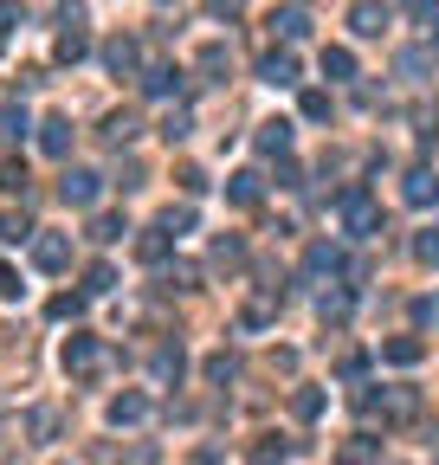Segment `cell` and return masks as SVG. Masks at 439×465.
<instances>
[{"instance_id":"obj_43","label":"cell","mask_w":439,"mask_h":465,"mask_svg":"<svg viewBox=\"0 0 439 465\" xmlns=\"http://www.w3.org/2000/svg\"><path fill=\"white\" fill-rule=\"evenodd\" d=\"M285 453H291V446H271V440H265V446H253V465H285Z\"/></svg>"},{"instance_id":"obj_2","label":"cell","mask_w":439,"mask_h":465,"mask_svg":"<svg viewBox=\"0 0 439 465\" xmlns=\"http://www.w3.org/2000/svg\"><path fill=\"white\" fill-rule=\"evenodd\" d=\"M362 407H381V420L388 427H407L420 414V388H388V394H362Z\"/></svg>"},{"instance_id":"obj_28","label":"cell","mask_w":439,"mask_h":465,"mask_svg":"<svg viewBox=\"0 0 439 465\" xmlns=\"http://www.w3.org/2000/svg\"><path fill=\"white\" fill-rule=\"evenodd\" d=\"M26 129H33V123H26V111H20V104H7V111H0V136H7V143H20Z\"/></svg>"},{"instance_id":"obj_41","label":"cell","mask_w":439,"mask_h":465,"mask_svg":"<svg viewBox=\"0 0 439 465\" xmlns=\"http://www.w3.org/2000/svg\"><path fill=\"white\" fill-rule=\"evenodd\" d=\"M304 117H311V123L329 117V97H323V91H304Z\"/></svg>"},{"instance_id":"obj_20","label":"cell","mask_w":439,"mask_h":465,"mask_svg":"<svg viewBox=\"0 0 439 465\" xmlns=\"http://www.w3.org/2000/svg\"><path fill=\"white\" fill-rule=\"evenodd\" d=\"M323 78H355V52L349 46H323Z\"/></svg>"},{"instance_id":"obj_38","label":"cell","mask_w":439,"mask_h":465,"mask_svg":"<svg viewBox=\"0 0 439 465\" xmlns=\"http://www.w3.org/2000/svg\"><path fill=\"white\" fill-rule=\"evenodd\" d=\"M213 259H220V265H239L245 245H239V239H213Z\"/></svg>"},{"instance_id":"obj_12","label":"cell","mask_w":439,"mask_h":465,"mask_svg":"<svg viewBox=\"0 0 439 465\" xmlns=\"http://www.w3.org/2000/svg\"><path fill=\"white\" fill-rule=\"evenodd\" d=\"M39 149H46V155H71V123H65V117H46V123H39Z\"/></svg>"},{"instance_id":"obj_5","label":"cell","mask_w":439,"mask_h":465,"mask_svg":"<svg viewBox=\"0 0 439 465\" xmlns=\"http://www.w3.org/2000/svg\"><path fill=\"white\" fill-rule=\"evenodd\" d=\"M97 362H104L97 336H65V375H97Z\"/></svg>"},{"instance_id":"obj_3","label":"cell","mask_w":439,"mask_h":465,"mask_svg":"<svg viewBox=\"0 0 439 465\" xmlns=\"http://www.w3.org/2000/svg\"><path fill=\"white\" fill-rule=\"evenodd\" d=\"M59 195H65L71 207H97V195H104V175H97V169H65Z\"/></svg>"},{"instance_id":"obj_47","label":"cell","mask_w":439,"mask_h":465,"mask_svg":"<svg viewBox=\"0 0 439 465\" xmlns=\"http://www.w3.org/2000/svg\"><path fill=\"white\" fill-rule=\"evenodd\" d=\"M407 7H414V13H420L427 26H439V7H433V0H407Z\"/></svg>"},{"instance_id":"obj_6","label":"cell","mask_w":439,"mask_h":465,"mask_svg":"<svg viewBox=\"0 0 439 465\" xmlns=\"http://www.w3.org/2000/svg\"><path fill=\"white\" fill-rule=\"evenodd\" d=\"M349 26H355L362 39H381V26H388V7H381V0H355V7H349Z\"/></svg>"},{"instance_id":"obj_17","label":"cell","mask_w":439,"mask_h":465,"mask_svg":"<svg viewBox=\"0 0 439 465\" xmlns=\"http://www.w3.org/2000/svg\"><path fill=\"white\" fill-rule=\"evenodd\" d=\"M227 65H233L227 46H201V59H195V71L207 78V85H227Z\"/></svg>"},{"instance_id":"obj_40","label":"cell","mask_w":439,"mask_h":465,"mask_svg":"<svg viewBox=\"0 0 439 465\" xmlns=\"http://www.w3.org/2000/svg\"><path fill=\"white\" fill-rule=\"evenodd\" d=\"M110 285H117V271H110V265H91L85 271V291H110Z\"/></svg>"},{"instance_id":"obj_37","label":"cell","mask_w":439,"mask_h":465,"mask_svg":"<svg viewBox=\"0 0 439 465\" xmlns=\"http://www.w3.org/2000/svg\"><path fill=\"white\" fill-rule=\"evenodd\" d=\"M162 227H169V233H187V227H195V207H169V213H162Z\"/></svg>"},{"instance_id":"obj_35","label":"cell","mask_w":439,"mask_h":465,"mask_svg":"<svg viewBox=\"0 0 439 465\" xmlns=\"http://www.w3.org/2000/svg\"><path fill=\"white\" fill-rule=\"evenodd\" d=\"M336 375H343V381H362V375H369V355H362V349H349L343 362H336Z\"/></svg>"},{"instance_id":"obj_24","label":"cell","mask_w":439,"mask_h":465,"mask_svg":"<svg viewBox=\"0 0 439 465\" xmlns=\"http://www.w3.org/2000/svg\"><path fill=\"white\" fill-rule=\"evenodd\" d=\"M20 239H33V220L26 213H0V245H20Z\"/></svg>"},{"instance_id":"obj_1","label":"cell","mask_w":439,"mask_h":465,"mask_svg":"<svg viewBox=\"0 0 439 465\" xmlns=\"http://www.w3.org/2000/svg\"><path fill=\"white\" fill-rule=\"evenodd\" d=\"M336 213H343V227H349L355 239L381 233V207L369 201V187H343V195H336Z\"/></svg>"},{"instance_id":"obj_30","label":"cell","mask_w":439,"mask_h":465,"mask_svg":"<svg viewBox=\"0 0 439 465\" xmlns=\"http://www.w3.org/2000/svg\"><path fill=\"white\" fill-rule=\"evenodd\" d=\"M0 187H7V195H26V162H0Z\"/></svg>"},{"instance_id":"obj_42","label":"cell","mask_w":439,"mask_h":465,"mask_svg":"<svg viewBox=\"0 0 439 465\" xmlns=\"http://www.w3.org/2000/svg\"><path fill=\"white\" fill-rule=\"evenodd\" d=\"M343 459H349V465H369V459H375V440H349Z\"/></svg>"},{"instance_id":"obj_34","label":"cell","mask_w":439,"mask_h":465,"mask_svg":"<svg viewBox=\"0 0 439 465\" xmlns=\"http://www.w3.org/2000/svg\"><path fill=\"white\" fill-rule=\"evenodd\" d=\"M414 259H420V265H439V227H427V233L414 239Z\"/></svg>"},{"instance_id":"obj_31","label":"cell","mask_w":439,"mask_h":465,"mask_svg":"<svg viewBox=\"0 0 439 465\" xmlns=\"http://www.w3.org/2000/svg\"><path fill=\"white\" fill-rule=\"evenodd\" d=\"M233 375H239V362H233L227 349H213V355H207V381H233Z\"/></svg>"},{"instance_id":"obj_11","label":"cell","mask_w":439,"mask_h":465,"mask_svg":"<svg viewBox=\"0 0 439 465\" xmlns=\"http://www.w3.org/2000/svg\"><path fill=\"white\" fill-rule=\"evenodd\" d=\"M97 136H104V143H117V149H123V143H136V136H143V123H136L129 111H110Z\"/></svg>"},{"instance_id":"obj_21","label":"cell","mask_w":439,"mask_h":465,"mask_svg":"<svg viewBox=\"0 0 439 465\" xmlns=\"http://www.w3.org/2000/svg\"><path fill=\"white\" fill-rule=\"evenodd\" d=\"M259 149H265V155H285V149H291V123H285V117H278V123H259Z\"/></svg>"},{"instance_id":"obj_7","label":"cell","mask_w":439,"mask_h":465,"mask_svg":"<svg viewBox=\"0 0 439 465\" xmlns=\"http://www.w3.org/2000/svg\"><path fill=\"white\" fill-rule=\"evenodd\" d=\"M401 195H407V207H439V175L433 169H414Z\"/></svg>"},{"instance_id":"obj_36","label":"cell","mask_w":439,"mask_h":465,"mask_svg":"<svg viewBox=\"0 0 439 465\" xmlns=\"http://www.w3.org/2000/svg\"><path fill=\"white\" fill-rule=\"evenodd\" d=\"M427 65H433V59H427L420 46H414V52H401V78H427Z\"/></svg>"},{"instance_id":"obj_23","label":"cell","mask_w":439,"mask_h":465,"mask_svg":"<svg viewBox=\"0 0 439 465\" xmlns=\"http://www.w3.org/2000/svg\"><path fill=\"white\" fill-rule=\"evenodd\" d=\"M26 427H33V440L46 446V440H59V427H65V420H59V407H33V420H26Z\"/></svg>"},{"instance_id":"obj_27","label":"cell","mask_w":439,"mask_h":465,"mask_svg":"<svg viewBox=\"0 0 439 465\" xmlns=\"http://www.w3.org/2000/svg\"><path fill=\"white\" fill-rule=\"evenodd\" d=\"M291 414H297V420H317V414H323V388H297V394H291Z\"/></svg>"},{"instance_id":"obj_45","label":"cell","mask_w":439,"mask_h":465,"mask_svg":"<svg viewBox=\"0 0 439 465\" xmlns=\"http://www.w3.org/2000/svg\"><path fill=\"white\" fill-rule=\"evenodd\" d=\"M239 7H245V0H207V13H220V20H233Z\"/></svg>"},{"instance_id":"obj_10","label":"cell","mask_w":439,"mask_h":465,"mask_svg":"<svg viewBox=\"0 0 439 465\" xmlns=\"http://www.w3.org/2000/svg\"><path fill=\"white\" fill-rule=\"evenodd\" d=\"M149 414V394H117V401H110V427H136V420H143Z\"/></svg>"},{"instance_id":"obj_9","label":"cell","mask_w":439,"mask_h":465,"mask_svg":"<svg viewBox=\"0 0 439 465\" xmlns=\"http://www.w3.org/2000/svg\"><path fill=\"white\" fill-rule=\"evenodd\" d=\"M420 355H427L420 336H388V343H381V362H394V369H414Z\"/></svg>"},{"instance_id":"obj_44","label":"cell","mask_w":439,"mask_h":465,"mask_svg":"<svg viewBox=\"0 0 439 465\" xmlns=\"http://www.w3.org/2000/svg\"><path fill=\"white\" fill-rule=\"evenodd\" d=\"M13 20H20V7H13V0H0V39L13 33Z\"/></svg>"},{"instance_id":"obj_18","label":"cell","mask_w":439,"mask_h":465,"mask_svg":"<svg viewBox=\"0 0 439 465\" xmlns=\"http://www.w3.org/2000/svg\"><path fill=\"white\" fill-rule=\"evenodd\" d=\"M304 271H311V278H336V271H343V253H336V245H311V253H304Z\"/></svg>"},{"instance_id":"obj_4","label":"cell","mask_w":439,"mask_h":465,"mask_svg":"<svg viewBox=\"0 0 439 465\" xmlns=\"http://www.w3.org/2000/svg\"><path fill=\"white\" fill-rule=\"evenodd\" d=\"M33 265H39V271H65V265H71V239H65V233H39V239H33Z\"/></svg>"},{"instance_id":"obj_14","label":"cell","mask_w":439,"mask_h":465,"mask_svg":"<svg viewBox=\"0 0 439 465\" xmlns=\"http://www.w3.org/2000/svg\"><path fill=\"white\" fill-rule=\"evenodd\" d=\"M271 33H278V39H304L311 33V13L304 7H278V13H271Z\"/></svg>"},{"instance_id":"obj_25","label":"cell","mask_w":439,"mask_h":465,"mask_svg":"<svg viewBox=\"0 0 439 465\" xmlns=\"http://www.w3.org/2000/svg\"><path fill=\"white\" fill-rule=\"evenodd\" d=\"M104 65H110V71H129V65H136V39H110V46H104Z\"/></svg>"},{"instance_id":"obj_46","label":"cell","mask_w":439,"mask_h":465,"mask_svg":"<svg viewBox=\"0 0 439 465\" xmlns=\"http://www.w3.org/2000/svg\"><path fill=\"white\" fill-rule=\"evenodd\" d=\"M0 297H20V271H7V265H0Z\"/></svg>"},{"instance_id":"obj_48","label":"cell","mask_w":439,"mask_h":465,"mask_svg":"<svg viewBox=\"0 0 439 465\" xmlns=\"http://www.w3.org/2000/svg\"><path fill=\"white\" fill-rule=\"evenodd\" d=\"M162 7H169V0H162Z\"/></svg>"},{"instance_id":"obj_33","label":"cell","mask_w":439,"mask_h":465,"mask_svg":"<svg viewBox=\"0 0 439 465\" xmlns=\"http://www.w3.org/2000/svg\"><path fill=\"white\" fill-rule=\"evenodd\" d=\"M46 311H52V317H78V311H85V291H59Z\"/></svg>"},{"instance_id":"obj_32","label":"cell","mask_w":439,"mask_h":465,"mask_svg":"<svg viewBox=\"0 0 439 465\" xmlns=\"http://www.w3.org/2000/svg\"><path fill=\"white\" fill-rule=\"evenodd\" d=\"M187 129H195V117H187V111H169V117H162V136H169V143H187Z\"/></svg>"},{"instance_id":"obj_39","label":"cell","mask_w":439,"mask_h":465,"mask_svg":"<svg viewBox=\"0 0 439 465\" xmlns=\"http://www.w3.org/2000/svg\"><path fill=\"white\" fill-rule=\"evenodd\" d=\"M317 311H323L329 323H343V317H349V297H329V291H323V297H317Z\"/></svg>"},{"instance_id":"obj_22","label":"cell","mask_w":439,"mask_h":465,"mask_svg":"<svg viewBox=\"0 0 439 465\" xmlns=\"http://www.w3.org/2000/svg\"><path fill=\"white\" fill-rule=\"evenodd\" d=\"M271 317H278V304H271V297H245V311H239V323H245V330H265Z\"/></svg>"},{"instance_id":"obj_29","label":"cell","mask_w":439,"mask_h":465,"mask_svg":"<svg viewBox=\"0 0 439 465\" xmlns=\"http://www.w3.org/2000/svg\"><path fill=\"white\" fill-rule=\"evenodd\" d=\"M123 233H129V227L117 220V213H97V220H91V239H97V245H110V239H123Z\"/></svg>"},{"instance_id":"obj_13","label":"cell","mask_w":439,"mask_h":465,"mask_svg":"<svg viewBox=\"0 0 439 465\" xmlns=\"http://www.w3.org/2000/svg\"><path fill=\"white\" fill-rule=\"evenodd\" d=\"M181 369H187L181 343H162V349H155V362H149V375H155V381H181Z\"/></svg>"},{"instance_id":"obj_16","label":"cell","mask_w":439,"mask_h":465,"mask_svg":"<svg viewBox=\"0 0 439 465\" xmlns=\"http://www.w3.org/2000/svg\"><path fill=\"white\" fill-rule=\"evenodd\" d=\"M52 52H59V65H78V59L91 52V33H85V26H65V33H59V46H52Z\"/></svg>"},{"instance_id":"obj_19","label":"cell","mask_w":439,"mask_h":465,"mask_svg":"<svg viewBox=\"0 0 439 465\" xmlns=\"http://www.w3.org/2000/svg\"><path fill=\"white\" fill-rule=\"evenodd\" d=\"M143 91H149V97L181 91V71H175V65H149V71H143Z\"/></svg>"},{"instance_id":"obj_26","label":"cell","mask_w":439,"mask_h":465,"mask_svg":"<svg viewBox=\"0 0 439 465\" xmlns=\"http://www.w3.org/2000/svg\"><path fill=\"white\" fill-rule=\"evenodd\" d=\"M227 201H233V207H253V201H259V175H233V181H227Z\"/></svg>"},{"instance_id":"obj_49","label":"cell","mask_w":439,"mask_h":465,"mask_svg":"<svg viewBox=\"0 0 439 465\" xmlns=\"http://www.w3.org/2000/svg\"><path fill=\"white\" fill-rule=\"evenodd\" d=\"M433 465H439V459H433Z\"/></svg>"},{"instance_id":"obj_8","label":"cell","mask_w":439,"mask_h":465,"mask_svg":"<svg viewBox=\"0 0 439 465\" xmlns=\"http://www.w3.org/2000/svg\"><path fill=\"white\" fill-rule=\"evenodd\" d=\"M259 78H265V85H297V59H291V52H265V59H259Z\"/></svg>"},{"instance_id":"obj_15","label":"cell","mask_w":439,"mask_h":465,"mask_svg":"<svg viewBox=\"0 0 439 465\" xmlns=\"http://www.w3.org/2000/svg\"><path fill=\"white\" fill-rule=\"evenodd\" d=\"M136 259H143V265H162V259H169V227L136 233Z\"/></svg>"}]
</instances>
